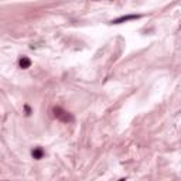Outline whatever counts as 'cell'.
<instances>
[{
    "label": "cell",
    "mask_w": 181,
    "mask_h": 181,
    "mask_svg": "<svg viewBox=\"0 0 181 181\" xmlns=\"http://www.w3.org/2000/svg\"><path fill=\"white\" fill-rule=\"evenodd\" d=\"M53 112H54V116L57 117L60 122H62V123H72L74 122V116L69 112L65 111V109H62L61 106H55L53 109Z\"/></svg>",
    "instance_id": "1"
},
{
    "label": "cell",
    "mask_w": 181,
    "mask_h": 181,
    "mask_svg": "<svg viewBox=\"0 0 181 181\" xmlns=\"http://www.w3.org/2000/svg\"><path fill=\"white\" fill-rule=\"evenodd\" d=\"M140 14H130V16H122V17H117L115 20H112L111 23L112 24H120V23H124V21H130V20H137L140 19Z\"/></svg>",
    "instance_id": "2"
},
{
    "label": "cell",
    "mask_w": 181,
    "mask_h": 181,
    "mask_svg": "<svg viewBox=\"0 0 181 181\" xmlns=\"http://www.w3.org/2000/svg\"><path fill=\"white\" fill-rule=\"evenodd\" d=\"M19 65H20V68H23V69H27V68H30V65H31V60L27 57H23L19 61Z\"/></svg>",
    "instance_id": "3"
},
{
    "label": "cell",
    "mask_w": 181,
    "mask_h": 181,
    "mask_svg": "<svg viewBox=\"0 0 181 181\" xmlns=\"http://www.w3.org/2000/svg\"><path fill=\"white\" fill-rule=\"evenodd\" d=\"M31 154H33V157L36 158V160H40V158L44 156V150L41 147H37V149H34Z\"/></svg>",
    "instance_id": "4"
},
{
    "label": "cell",
    "mask_w": 181,
    "mask_h": 181,
    "mask_svg": "<svg viewBox=\"0 0 181 181\" xmlns=\"http://www.w3.org/2000/svg\"><path fill=\"white\" fill-rule=\"evenodd\" d=\"M26 112H27V115H30V113H31V109H30V106H27V105H26Z\"/></svg>",
    "instance_id": "5"
},
{
    "label": "cell",
    "mask_w": 181,
    "mask_h": 181,
    "mask_svg": "<svg viewBox=\"0 0 181 181\" xmlns=\"http://www.w3.org/2000/svg\"><path fill=\"white\" fill-rule=\"evenodd\" d=\"M94 2H99V0H94Z\"/></svg>",
    "instance_id": "6"
}]
</instances>
